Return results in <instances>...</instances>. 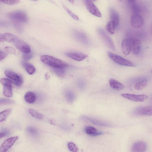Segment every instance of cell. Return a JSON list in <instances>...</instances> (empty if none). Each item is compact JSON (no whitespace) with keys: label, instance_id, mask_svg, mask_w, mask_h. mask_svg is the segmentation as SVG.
<instances>
[{"label":"cell","instance_id":"obj_32","mask_svg":"<svg viewBox=\"0 0 152 152\" xmlns=\"http://www.w3.org/2000/svg\"><path fill=\"white\" fill-rule=\"evenodd\" d=\"M66 97L68 101L71 102L73 101L75 98L74 94L72 91H67L66 94Z\"/></svg>","mask_w":152,"mask_h":152},{"label":"cell","instance_id":"obj_16","mask_svg":"<svg viewBox=\"0 0 152 152\" xmlns=\"http://www.w3.org/2000/svg\"><path fill=\"white\" fill-rule=\"evenodd\" d=\"M73 34L75 38L83 44L85 45L88 44V39L86 35L83 33L78 31H75L73 32Z\"/></svg>","mask_w":152,"mask_h":152},{"label":"cell","instance_id":"obj_34","mask_svg":"<svg viewBox=\"0 0 152 152\" xmlns=\"http://www.w3.org/2000/svg\"><path fill=\"white\" fill-rule=\"evenodd\" d=\"M0 1L4 4L9 5H14L17 4L20 2L19 0H1Z\"/></svg>","mask_w":152,"mask_h":152},{"label":"cell","instance_id":"obj_28","mask_svg":"<svg viewBox=\"0 0 152 152\" xmlns=\"http://www.w3.org/2000/svg\"><path fill=\"white\" fill-rule=\"evenodd\" d=\"M148 81L144 79L137 83L135 85V88L137 90H141L144 89L146 86Z\"/></svg>","mask_w":152,"mask_h":152},{"label":"cell","instance_id":"obj_5","mask_svg":"<svg viewBox=\"0 0 152 152\" xmlns=\"http://www.w3.org/2000/svg\"><path fill=\"white\" fill-rule=\"evenodd\" d=\"M132 114L134 115L137 116H151L152 114V106L138 107L133 110Z\"/></svg>","mask_w":152,"mask_h":152},{"label":"cell","instance_id":"obj_42","mask_svg":"<svg viewBox=\"0 0 152 152\" xmlns=\"http://www.w3.org/2000/svg\"><path fill=\"white\" fill-rule=\"evenodd\" d=\"M5 135V134L4 133L0 132V139L4 137Z\"/></svg>","mask_w":152,"mask_h":152},{"label":"cell","instance_id":"obj_41","mask_svg":"<svg viewBox=\"0 0 152 152\" xmlns=\"http://www.w3.org/2000/svg\"><path fill=\"white\" fill-rule=\"evenodd\" d=\"M3 35L0 33V42H3L4 41Z\"/></svg>","mask_w":152,"mask_h":152},{"label":"cell","instance_id":"obj_15","mask_svg":"<svg viewBox=\"0 0 152 152\" xmlns=\"http://www.w3.org/2000/svg\"><path fill=\"white\" fill-rule=\"evenodd\" d=\"M147 149V145L142 141L136 142L132 145L131 148L132 152H145Z\"/></svg>","mask_w":152,"mask_h":152},{"label":"cell","instance_id":"obj_30","mask_svg":"<svg viewBox=\"0 0 152 152\" xmlns=\"http://www.w3.org/2000/svg\"><path fill=\"white\" fill-rule=\"evenodd\" d=\"M68 147L69 150L72 152H78V147L73 142H69L68 143Z\"/></svg>","mask_w":152,"mask_h":152},{"label":"cell","instance_id":"obj_10","mask_svg":"<svg viewBox=\"0 0 152 152\" xmlns=\"http://www.w3.org/2000/svg\"><path fill=\"white\" fill-rule=\"evenodd\" d=\"M85 3L88 11L92 14L98 17H101L102 14L96 5L91 1L86 0Z\"/></svg>","mask_w":152,"mask_h":152},{"label":"cell","instance_id":"obj_31","mask_svg":"<svg viewBox=\"0 0 152 152\" xmlns=\"http://www.w3.org/2000/svg\"><path fill=\"white\" fill-rule=\"evenodd\" d=\"M65 68H53L55 73L59 77H63L65 74Z\"/></svg>","mask_w":152,"mask_h":152},{"label":"cell","instance_id":"obj_3","mask_svg":"<svg viewBox=\"0 0 152 152\" xmlns=\"http://www.w3.org/2000/svg\"><path fill=\"white\" fill-rule=\"evenodd\" d=\"M8 17L12 20L20 23H26L28 20V17L24 12L16 10L10 12L8 14Z\"/></svg>","mask_w":152,"mask_h":152},{"label":"cell","instance_id":"obj_8","mask_svg":"<svg viewBox=\"0 0 152 152\" xmlns=\"http://www.w3.org/2000/svg\"><path fill=\"white\" fill-rule=\"evenodd\" d=\"M121 95L124 98L136 102H142L148 98V96L144 94L136 95L123 93L121 94Z\"/></svg>","mask_w":152,"mask_h":152},{"label":"cell","instance_id":"obj_19","mask_svg":"<svg viewBox=\"0 0 152 152\" xmlns=\"http://www.w3.org/2000/svg\"><path fill=\"white\" fill-rule=\"evenodd\" d=\"M85 132L88 134L92 136H96L104 134L103 132L98 131L96 129L92 126H87L85 129Z\"/></svg>","mask_w":152,"mask_h":152},{"label":"cell","instance_id":"obj_40","mask_svg":"<svg viewBox=\"0 0 152 152\" xmlns=\"http://www.w3.org/2000/svg\"><path fill=\"white\" fill-rule=\"evenodd\" d=\"M50 75L48 73H46L45 74V77L46 80H48L50 78Z\"/></svg>","mask_w":152,"mask_h":152},{"label":"cell","instance_id":"obj_26","mask_svg":"<svg viewBox=\"0 0 152 152\" xmlns=\"http://www.w3.org/2000/svg\"><path fill=\"white\" fill-rule=\"evenodd\" d=\"M106 28L107 31L110 34H113L115 33L116 26L113 22L111 21H109L107 24Z\"/></svg>","mask_w":152,"mask_h":152},{"label":"cell","instance_id":"obj_23","mask_svg":"<svg viewBox=\"0 0 152 152\" xmlns=\"http://www.w3.org/2000/svg\"><path fill=\"white\" fill-rule=\"evenodd\" d=\"M24 99L28 103L32 104L35 102L36 97L34 93L31 91H28L25 94Z\"/></svg>","mask_w":152,"mask_h":152},{"label":"cell","instance_id":"obj_37","mask_svg":"<svg viewBox=\"0 0 152 152\" xmlns=\"http://www.w3.org/2000/svg\"><path fill=\"white\" fill-rule=\"evenodd\" d=\"M5 50L8 53L15 54L16 53L15 50L12 47L9 46L6 47L4 48Z\"/></svg>","mask_w":152,"mask_h":152},{"label":"cell","instance_id":"obj_7","mask_svg":"<svg viewBox=\"0 0 152 152\" xmlns=\"http://www.w3.org/2000/svg\"><path fill=\"white\" fill-rule=\"evenodd\" d=\"M98 31L99 34L106 45L111 49L113 50H115V46L113 42L105 31L101 28H99Z\"/></svg>","mask_w":152,"mask_h":152},{"label":"cell","instance_id":"obj_36","mask_svg":"<svg viewBox=\"0 0 152 152\" xmlns=\"http://www.w3.org/2000/svg\"><path fill=\"white\" fill-rule=\"evenodd\" d=\"M23 58L25 60H27L31 59L33 56V54L31 52L29 53H23Z\"/></svg>","mask_w":152,"mask_h":152},{"label":"cell","instance_id":"obj_25","mask_svg":"<svg viewBox=\"0 0 152 152\" xmlns=\"http://www.w3.org/2000/svg\"><path fill=\"white\" fill-rule=\"evenodd\" d=\"M4 40L10 43H13L16 37V36L9 33H5L3 34Z\"/></svg>","mask_w":152,"mask_h":152},{"label":"cell","instance_id":"obj_18","mask_svg":"<svg viewBox=\"0 0 152 152\" xmlns=\"http://www.w3.org/2000/svg\"><path fill=\"white\" fill-rule=\"evenodd\" d=\"M82 118L85 120H86L92 124L97 126H105L111 127L112 125L110 124L105 122L102 121L94 118H90L86 116H83Z\"/></svg>","mask_w":152,"mask_h":152},{"label":"cell","instance_id":"obj_20","mask_svg":"<svg viewBox=\"0 0 152 152\" xmlns=\"http://www.w3.org/2000/svg\"><path fill=\"white\" fill-rule=\"evenodd\" d=\"M109 83L110 87L114 89L120 90L124 88V86L123 84L114 79H110Z\"/></svg>","mask_w":152,"mask_h":152},{"label":"cell","instance_id":"obj_9","mask_svg":"<svg viewBox=\"0 0 152 152\" xmlns=\"http://www.w3.org/2000/svg\"><path fill=\"white\" fill-rule=\"evenodd\" d=\"M18 138V136H15L8 138L5 140L0 147V152H6L13 145Z\"/></svg>","mask_w":152,"mask_h":152},{"label":"cell","instance_id":"obj_33","mask_svg":"<svg viewBox=\"0 0 152 152\" xmlns=\"http://www.w3.org/2000/svg\"><path fill=\"white\" fill-rule=\"evenodd\" d=\"M64 8L66 11L67 12L69 15L74 20H76L78 21L79 20V18L78 16L72 12L68 8L65 6H63Z\"/></svg>","mask_w":152,"mask_h":152},{"label":"cell","instance_id":"obj_29","mask_svg":"<svg viewBox=\"0 0 152 152\" xmlns=\"http://www.w3.org/2000/svg\"><path fill=\"white\" fill-rule=\"evenodd\" d=\"M28 112L32 116L36 118L42 119L43 118V115L42 114L35 110L30 109L28 110Z\"/></svg>","mask_w":152,"mask_h":152},{"label":"cell","instance_id":"obj_2","mask_svg":"<svg viewBox=\"0 0 152 152\" xmlns=\"http://www.w3.org/2000/svg\"><path fill=\"white\" fill-rule=\"evenodd\" d=\"M107 54L108 56L111 60L120 65L130 67L136 66V65L133 62L118 55L110 51H108Z\"/></svg>","mask_w":152,"mask_h":152},{"label":"cell","instance_id":"obj_38","mask_svg":"<svg viewBox=\"0 0 152 152\" xmlns=\"http://www.w3.org/2000/svg\"><path fill=\"white\" fill-rule=\"evenodd\" d=\"M7 56V54L6 53L0 50V61L4 59Z\"/></svg>","mask_w":152,"mask_h":152},{"label":"cell","instance_id":"obj_21","mask_svg":"<svg viewBox=\"0 0 152 152\" xmlns=\"http://www.w3.org/2000/svg\"><path fill=\"white\" fill-rule=\"evenodd\" d=\"M128 5L131 8L133 14H139L140 11V7L135 0H128Z\"/></svg>","mask_w":152,"mask_h":152},{"label":"cell","instance_id":"obj_13","mask_svg":"<svg viewBox=\"0 0 152 152\" xmlns=\"http://www.w3.org/2000/svg\"><path fill=\"white\" fill-rule=\"evenodd\" d=\"M131 50L135 54H137L139 52L140 48V42L139 40L134 38L128 39Z\"/></svg>","mask_w":152,"mask_h":152},{"label":"cell","instance_id":"obj_22","mask_svg":"<svg viewBox=\"0 0 152 152\" xmlns=\"http://www.w3.org/2000/svg\"><path fill=\"white\" fill-rule=\"evenodd\" d=\"M121 46L123 53L126 55H129L131 50L128 39H123L122 42Z\"/></svg>","mask_w":152,"mask_h":152},{"label":"cell","instance_id":"obj_6","mask_svg":"<svg viewBox=\"0 0 152 152\" xmlns=\"http://www.w3.org/2000/svg\"><path fill=\"white\" fill-rule=\"evenodd\" d=\"M12 43L18 50L23 53H29L31 52L29 45L17 37Z\"/></svg>","mask_w":152,"mask_h":152},{"label":"cell","instance_id":"obj_1","mask_svg":"<svg viewBox=\"0 0 152 152\" xmlns=\"http://www.w3.org/2000/svg\"><path fill=\"white\" fill-rule=\"evenodd\" d=\"M40 60L45 64L53 68H65L69 66L64 61L52 56L43 55L40 57Z\"/></svg>","mask_w":152,"mask_h":152},{"label":"cell","instance_id":"obj_11","mask_svg":"<svg viewBox=\"0 0 152 152\" xmlns=\"http://www.w3.org/2000/svg\"><path fill=\"white\" fill-rule=\"evenodd\" d=\"M6 75L12 80V83L16 86L20 85L23 80L21 77L16 73L10 70H6L5 71Z\"/></svg>","mask_w":152,"mask_h":152},{"label":"cell","instance_id":"obj_39","mask_svg":"<svg viewBox=\"0 0 152 152\" xmlns=\"http://www.w3.org/2000/svg\"><path fill=\"white\" fill-rule=\"evenodd\" d=\"M28 131L32 133H34L37 132L36 130L35 129L32 127H29L28 129Z\"/></svg>","mask_w":152,"mask_h":152},{"label":"cell","instance_id":"obj_4","mask_svg":"<svg viewBox=\"0 0 152 152\" xmlns=\"http://www.w3.org/2000/svg\"><path fill=\"white\" fill-rule=\"evenodd\" d=\"M0 83L4 86L3 94L7 97H11L13 95L12 85V81L7 78H2L0 79Z\"/></svg>","mask_w":152,"mask_h":152},{"label":"cell","instance_id":"obj_35","mask_svg":"<svg viewBox=\"0 0 152 152\" xmlns=\"http://www.w3.org/2000/svg\"><path fill=\"white\" fill-rule=\"evenodd\" d=\"M14 103V101L10 99L4 98L0 99V104H12Z\"/></svg>","mask_w":152,"mask_h":152},{"label":"cell","instance_id":"obj_27","mask_svg":"<svg viewBox=\"0 0 152 152\" xmlns=\"http://www.w3.org/2000/svg\"><path fill=\"white\" fill-rule=\"evenodd\" d=\"M11 109H8L0 112V122L4 121L10 114Z\"/></svg>","mask_w":152,"mask_h":152},{"label":"cell","instance_id":"obj_24","mask_svg":"<svg viewBox=\"0 0 152 152\" xmlns=\"http://www.w3.org/2000/svg\"><path fill=\"white\" fill-rule=\"evenodd\" d=\"M23 64L26 71L28 74L32 75L34 73L35 68L32 64L26 62H23Z\"/></svg>","mask_w":152,"mask_h":152},{"label":"cell","instance_id":"obj_14","mask_svg":"<svg viewBox=\"0 0 152 152\" xmlns=\"http://www.w3.org/2000/svg\"><path fill=\"white\" fill-rule=\"evenodd\" d=\"M131 23L133 27L135 28L140 27L143 23V19L139 14H133L130 18Z\"/></svg>","mask_w":152,"mask_h":152},{"label":"cell","instance_id":"obj_43","mask_svg":"<svg viewBox=\"0 0 152 152\" xmlns=\"http://www.w3.org/2000/svg\"><path fill=\"white\" fill-rule=\"evenodd\" d=\"M69 1L72 3H73L74 1L73 0H69Z\"/></svg>","mask_w":152,"mask_h":152},{"label":"cell","instance_id":"obj_12","mask_svg":"<svg viewBox=\"0 0 152 152\" xmlns=\"http://www.w3.org/2000/svg\"><path fill=\"white\" fill-rule=\"evenodd\" d=\"M69 58L78 61H81L86 58L88 56L84 53L75 51L68 52L65 53Z\"/></svg>","mask_w":152,"mask_h":152},{"label":"cell","instance_id":"obj_17","mask_svg":"<svg viewBox=\"0 0 152 152\" xmlns=\"http://www.w3.org/2000/svg\"><path fill=\"white\" fill-rule=\"evenodd\" d=\"M109 14L111 21L115 24L116 28L117 27L119 24L120 18L118 12L113 8H110L109 9Z\"/></svg>","mask_w":152,"mask_h":152}]
</instances>
